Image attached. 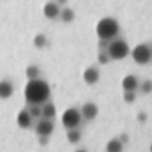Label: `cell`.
<instances>
[{
  "instance_id": "1",
  "label": "cell",
  "mask_w": 152,
  "mask_h": 152,
  "mask_svg": "<svg viewBox=\"0 0 152 152\" xmlns=\"http://www.w3.org/2000/svg\"><path fill=\"white\" fill-rule=\"evenodd\" d=\"M50 87L45 80L40 78L28 80L27 85L24 89V96L29 104L42 105L46 103L50 97Z\"/></svg>"
},
{
  "instance_id": "2",
  "label": "cell",
  "mask_w": 152,
  "mask_h": 152,
  "mask_svg": "<svg viewBox=\"0 0 152 152\" xmlns=\"http://www.w3.org/2000/svg\"><path fill=\"white\" fill-rule=\"evenodd\" d=\"M120 31V26L116 19L110 17L102 18L96 26V34L99 37V40L110 41L115 40Z\"/></svg>"
},
{
  "instance_id": "3",
  "label": "cell",
  "mask_w": 152,
  "mask_h": 152,
  "mask_svg": "<svg viewBox=\"0 0 152 152\" xmlns=\"http://www.w3.org/2000/svg\"><path fill=\"white\" fill-rule=\"evenodd\" d=\"M106 52L110 59L119 61L125 58L129 54V46L122 39H115L110 42Z\"/></svg>"
},
{
  "instance_id": "4",
  "label": "cell",
  "mask_w": 152,
  "mask_h": 152,
  "mask_svg": "<svg viewBox=\"0 0 152 152\" xmlns=\"http://www.w3.org/2000/svg\"><path fill=\"white\" fill-rule=\"evenodd\" d=\"M80 112L76 107H70L64 112L61 116V122L67 130L69 129H75L79 126L81 122Z\"/></svg>"
},
{
  "instance_id": "5",
  "label": "cell",
  "mask_w": 152,
  "mask_h": 152,
  "mask_svg": "<svg viewBox=\"0 0 152 152\" xmlns=\"http://www.w3.org/2000/svg\"><path fill=\"white\" fill-rule=\"evenodd\" d=\"M131 56H132L133 61L139 65H146L149 64L151 61V48H150L149 44L147 43H142L139 44L132 49L131 51Z\"/></svg>"
},
{
  "instance_id": "6",
  "label": "cell",
  "mask_w": 152,
  "mask_h": 152,
  "mask_svg": "<svg viewBox=\"0 0 152 152\" xmlns=\"http://www.w3.org/2000/svg\"><path fill=\"white\" fill-rule=\"evenodd\" d=\"M53 129H54V124H53L52 121L47 120V119H42L37 124L36 132L39 137H48L53 132Z\"/></svg>"
},
{
  "instance_id": "7",
  "label": "cell",
  "mask_w": 152,
  "mask_h": 152,
  "mask_svg": "<svg viewBox=\"0 0 152 152\" xmlns=\"http://www.w3.org/2000/svg\"><path fill=\"white\" fill-rule=\"evenodd\" d=\"M79 112H80L81 118H85L88 121H92L97 117L99 110H98L97 105L93 102H86L81 106V110Z\"/></svg>"
},
{
  "instance_id": "8",
  "label": "cell",
  "mask_w": 152,
  "mask_h": 152,
  "mask_svg": "<svg viewBox=\"0 0 152 152\" xmlns=\"http://www.w3.org/2000/svg\"><path fill=\"white\" fill-rule=\"evenodd\" d=\"M83 80L87 85L89 86H93L95 85L96 83H98L100 78V73L99 70L95 67H89L85 70L83 74Z\"/></svg>"
},
{
  "instance_id": "9",
  "label": "cell",
  "mask_w": 152,
  "mask_h": 152,
  "mask_svg": "<svg viewBox=\"0 0 152 152\" xmlns=\"http://www.w3.org/2000/svg\"><path fill=\"white\" fill-rule=\"evenodd\" d=\"M139 87V80L137 76L129 74L126 75L122 80V89L124 92H134Z\"/></svg>"
},
{
  "instance_id": "10",
  "label": "cell",
  "mask_w": 152,
  "mask_h": 152,
  "mask_svg": "<svg viewBox=\"0 0 152 152\" xmlns=\"http://www.w3.org/2000/svg\"><path fill=\"white\" fill-rule=\"evenodd\" d=\"M59 7L53 1H50V2H47L46 4L43 7V13H44V16L48 19H55L59 16Z\"/></svg>"
},
{
  "instance_id": "11",
  "label": "cell",
  "mask_w": 152,
  "mask_h": 152,
  "mask_svg": "<svg viewBox=\"0 0 152 152\" xmlns=\"http://www.w3.org/2000/svg\"><path fill=\"white\" fill-rule=\"evenodd\" d=\"M31 123H32V118L30 117V115L28 114L27 110H20L17 116L18 126L22 129H27L31 126Z\"/></svg>"
},
{
  "instance_id": "12",
  "label": "cell",
  "mask_w": 152,
  "mask_h": 152,
  "mask_svg": "<svg viewBox=\"0 0 152 152\" xmlns=\"http://www.w3.org/2000/svg\"><path fill=\"white\" fill-rule=\"evenodd\" d=\"M14 94V86L11 81L3 80L0 81V99H9Z\"/></svg>"
},
{
  "instance_id": "13",
  "label": "cell",
  "mask_w": 152,
  "mask_h": 152,
  "mask_svg": "<svg viewBox=\"0 0 152 152\" xmlns=\"http://www.w3.org/2000/svg\"><path fill=\"white\" fill-rule=\"evenodd\" d=\"M56 114V108L52 102H46L42 106V117L43 119L51 120Z\"/></svg>"
},
{
  "instance_id": "14",
  "label": "cell",
  "mask_w": 152,
  "mask_h": 152,
  "mask_svg": "<svg viewBox=\"0 0 152 152\" xmlns=\"http://www.w3.org/2000/svg\"><path fill=\"white\" fill-rule=\"evenodd\" d=\"M123 144L120 142L118 137H114L110 141L107 142L105 146L106 152H122L123 151Z\"/></svg>"
},
{
  "instance_id": "15",
  "label": "cell",
  "mask_w": 152,
  "mask_h": 152,
  "mask_svg": "<svg viewBox=\"0 0 152 152\" xmlns=\"http://www.w3.org/2000/svg\"><path fill=\"white\" fill-rule=\"evenodd\" d=\"M59 17H61V20L65 23H69V22H72L75 18V13L72 9L70 7H65L64 10H61L59 12Z\"/></svg>"
},
{
  "instance_id": "16",
  "label": "cell",
  "mask_w": 152,
  "mask_h": 152,
  "mask_svg": "<svg viewBox=\"0 0 152 152\" xmlns=\"http://www.w3.org/2000/svg\"><path fill=\"white\" fill-rule=\"evenodd\" d=\"M25 74H26V77L28 78V80H34V79L39 78V76H40V69L36 65H29L26 68Z\"/></svg>"
},
{
  "instance_id": "17",
  "label": "cell",
  "mask_w": 152,
  "mask_h": 152,
  "mask_svg": "<svg viewBox=\"0 0 152 152\" xmlns=\"http://www.w3.org/2000/svg\"><path fill=\"white\" fill-rule=\"evenodd\" d=\"M67 140L71 144L78 143L81 140V132L77 128L75 129H69L67 130Z\"/></svg>"
},
{
  "instance_id": "18",
  "label": "cell",
  "mask_w": 152,
  "mask_h": 152,
  "mask_svg": "<svg viewBox=\"0 0 152 152\" xmlns=\"http://www.w3.org/2000/svg\"><path fill=\"white\" fill-rule=\"evenodd\" d=\"M46 44H47V38L45 34H39L34 38V45L37 48H39V49L44 48V47L46 46Z\"/></svg>"
},
{
  "instance_id": "19",
  "label": "cell",
  "mask_w": 152,
  "mask_h": 152,
  "mask_svg": "<svg viewBox=\"0 0 152 152\" xmlns=\"http://www.w3.org/2000/svg\"><path fill=\"white\" fill-rule=\"evenodd\" d=\"M27 112H28V114L30 115L31 118H40V117H42V106L30 104Z\"/></svg>"
},
{
  "instance_id": "20",
  "label": "cell",
  "mask_w": 152,
  "mask_h": 152,
  "mask_svg": "<svg viewBox=\"0 0 152 152\" xmlns=\"http://www.w3.org/2000/svg\"><path fill=\"white\" fill-rule=\"evenodd\" d=\"M97 59H98V63H99V64H101V65H106V64L110 63V57L108 56L106 50L105 51H99V53H98V56H97Z\"/></svg>"
},
{
  "instance_id": "21",
  "label": "cell",
  "mask_w": 152,
  "mask_h": 152,
  "mask_svg": "<svg viewBox=\"0 0 152 152\" xmlns=\"http://www.w3.org/2000/svg\"><path fill=\"white\" fill-rule=\"evenodd\" d=\"M135 98H137V96H135L134 92H124V94H123V100L128 104L133 103Z\"/></svg>"
},
{
  "instance_id": "22",
  "label": "cell",
  "mask_w": 152,
  "mask_h": 152,
  "mask_svg": "<svg viewBox=\"0 0 152 152\" xmlns=\"http://www.w3.org/2000/svg\"><path fill=\"white\" fill-rule=\"evenodd\" d=\"M141 90L144 94H150L151 93V90H152V83L150 79H147L145 80L141 86Z\"/></svg>"
},
{
  "instance_id": "23",
  "label": "cell",
  "mask_w": 152,
  "mask_h": 152,
  "mask_svg": "<svg viewBox=\"0 0 152 152\" xmlns=\"http://www.w3.org/2000/svg\"><path fill=\"white\" fill-rule=\"evenodd\" d=\"M108 44H110L108 41H104V40L98 41V47H99L100 51H105L108 47Z\"/></svg>"
},
{
  "instance_id": "24",
  "label": "cell",
  "mask_w": 152,
  "mask_h": 152,
  "mask_svg": "<svg viewBox=\"0 0 152 152\" xmlns=\"http://www.w3.org/2000/svg\"><path fill=\"white\" fill-rule=\"evenodd\" d=\"M137 121H139V122L144 123V122H146V121H147L148 116H147V114H145L144 112H141V113H139V114H137Z\"/></svg>"
},
{
  "instance_id": "25",
  "label": "cell",
  "mask_w": 152,
  "mask_h": 152,
  "mask_svg": "<svg viewBox=\"0 0 152 152\" xmlns=\"http://www.w3.org/2000/svg\"><path fill=\"white\" fill-rule=\"evenodd\" d=\"M119 140H120V142L121 143L123 144V145H124L125 143H127V142H128V134H127V133H122V134L120 135V137H118Z\"/></svg>"
},
{
  "instance_id": "26",
  "label": "cell",
  "mask_w": 152,
  "mask_h": 152,
  "mask_svg": "<svg viewBox=\"0 0 152 152\" xmlns=\"http://www.w3.org/2000/svg\"><path fill=\"white\" fill-rule=\"evenodd\" d=\"M48 143V137H39V144L41 146H45Z\"/></svg>"
},
{
  "instance_id": "27",
  "label": "cell",
  "mask_w": 152,
  "mask_h": 152,
  "mask_svg": "<svg viewBox=\"0 0 152 152\" xmlns=\"http://www.w3.org/2000/svg\"><path fill=\"white\" fill-rule=\"evenodd\" d=\"M68 2V0H56V4L58 5V4H66V3Z\"/></svg>"
},
{
  "instance_id": "28",
  "label": "cell",
  "mask_w": 152,
  "mask_h": 152,
  "mask_svg": "<svg viewBox=\"0 0 152 152\" xmlns=\"http://www.w3.org/2000/svg\"><path fill=\"white\" fill-rule=\"evenodd\" d=\"M75 152H88L87 150H85V149H78V150H76Z\"/></svg>"
}]
</instances>
